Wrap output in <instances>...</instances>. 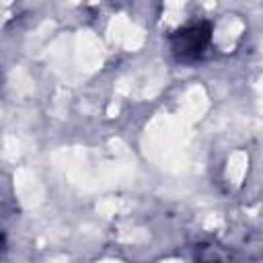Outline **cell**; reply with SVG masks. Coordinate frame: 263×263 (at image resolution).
<instances>
[{
  "mask_svg": "<svg viewBox=\"0 0 263 263\" xmlns=\"http://www.w3.org/2000/svg\"><path fill=\"white\" fill-rule=\"evenodd\" d=\"M171 43H173V51L179 58H183V60L197 58L203 51V47L210 43V25L199 23V25L185 27L173 35Z\"/></svg>",
  "mask_w": 263,
  "mask_h": 263,
  "instance_id": "1",
  "label": "cell"
},
{
  "mask_svg": "<svg viewBox=\"0 0 263 263\" xmlns=\"http://www.w3.org/2000/svg\"><path fill=\"white\" fill-rule=\"evenodd\" d=\"M195 263H232V255L216 242H203L195 249Z\"/></svg>",
  "mask_w": 263,
  "mask_h": 263,
  "instance_id": "2",
  "label": "cell"
}]
</instances>
